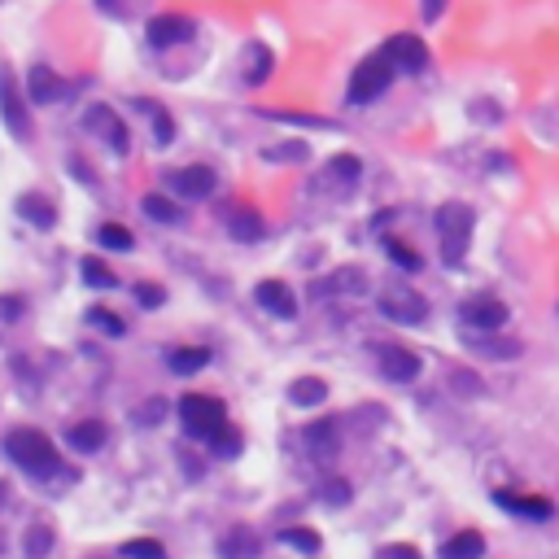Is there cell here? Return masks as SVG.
Listing matches in <instances>:
<instances>
[{"instance_id": "cell-4", "label": "cell", "mask_w": 559, "mask_h": 559, "mask_svg": "<svg viewBox=\"0 0 559 559\" xmlns=\"http://www.w3.org/2000/svg\"><path fill=\"white\" fill-rule=\"evenodd\" d=\"M389 83H394V62H389L385 53L367 57V62H359V66H354V75H350V101L367 105V101L385 97Z\"/></svg>"}, {"instance_id": "cell-31", "label": "cell", "mask_w": 559, "mask_h": 559, "mask_svg": "<svg viewBox=\"0 0 559 559\" xmlns=\"http://www.w3.org/2000/svg\"><path fill=\"white\" fill-rule=\"evenodd\" d=\"M97 241H101L105 249H118V254L136 245V241H132V232H127L123 223H101V228H97Z\"/></svg>"}, {"instance_id": "cell-5", "label": "cell", "mask_w": 559, "mask_h": 559, "mask_svg": "<svg viewBox=\"0 0 559 559\" xmlns=\"http://www.w3.org/2000/svg\"><path fill=\"white\" fill-rule=\"evenodd\" d=\"M380 315L394 319V324H424L428 302L411 289V284L398 280V284H385V293H380Z\"/></svg>"}, {"instance_id": "cell-27", "label": "cell", "mask_w": 559, "mask_h": 559, "mask_svg": "<svg viewBox=\"0 0 559 559\" xmlns=\"http://www.w3.org/2000/svg\"><path fill=\"white\" fill-rule=\"evenodd\" d=\"M136 110L153 118V136H158V145H171V140H175V123H171V114H166L158 101H149V97H145V101H136Z\"/></svg>"}, {"instance_id": "cell-36", "label": "cell", "mask_w": 559, "mask_h": 559, "mask_svg": "<svg viewBox=\"0 0 559 559\" xmlns=\"http://www.w3.org/2000/svg\"><path fill=\"white\" fill-rule=\"evenodd\" d=\"M385 254L394 258V263L402 267V271H420L424 263H420V254H415V249H407L402 241H385Z\"/></svg>"}, {"instance_id": "cell-33", "label": "cell", "mask_w": 559, "mask_h": 559, "mask_svg": "<svg viewBox=\"0 0 559 559\" xmlns=\"http://www.w3.org/2000/svg\"><path fill=\"white\" fill-rule=\"evenodd\" d=\"M123 555L127 559H166V546L153 538H132V542H123Z\"/></svg>"}, {"instance_id": "cell-22", "label": "cell", "mask_w": 559, "mask_h": 559, "mask_svg": "<svg viewBox=\"0 0 559 559\" xmlns=\"http://www.w3.org/2000/svg\"><path fill=\"white\" fill-rule=\"evenodd\" d=\"M70 446L83 450V455H92V450H101L105 446V424L101 420H79V424H70Z\"/></svg>"}, {"instance_id": "cell-41", "label": "cell", "mask_w": 559, "mask_h": 559, "mask_svg": "<svg viewBox=\"0 0 559 559\" xmlns=\"http://www.w3.org/2000/svg\"><path fill=\"white\" fill-rule=\"evenodd\" d=\"M22 311H27V302H22V297H0V324H14Z\"/></svg>"}, {"instance_id": "cell-10", "label": "cell", "mask_w": 559, "mask_h": 559, "mask_svg": "<svg viewBox=\"0 0 559 559\" xmlns=\"http://www.w3.org/2000/svg\"><path fill=\"white\" fill-rule=\"evenodd\" d=\"M145 35L153 49H175V44H184L188 35H193V18L184 14H158L145 22Z\"/></svg>"}, {"instance_id": "cell-25", "label": "cell", "mask_w": 559, "mask_h": 559, "mask_svg": "<svg viewBox=\"0 0 559 559\" xmlns=\"http://www.w3.org/2000/svg\"><path fill=\"white\" fill-rule=\"evenodd\" d=\"M140 210H145L153 223H184V210L175 206L171 197H162V193H145L140 197Z\"/></svg>"}, {"instance_id": "cell-18", "label": "cell", "mask_w": 559, "mask_h": 559, "mask_svg": "<svg viewBox=\"0 0 559 559\" xmlns=\"http://www.w3.org/2000/svg\"><path fill=\"white\" fill-rule=\"evenodd\" d=\"M228 232L236 236V241H258V236L267 232V223H263V214H258L254 206H232V214H228Z\"/></svg>"}, {"instance_id": "cell-40", "label": "cell", "mask_w": 559, "mask_h": 559, "mask_svg": "<svg viewBox=\"0 0 559 559\" xmlns=\"http://www.w3.org/2000/svg\"><path fill=\"white\" fill-rule=\"evenodd\" d=\"M324 503L346 507V503H350V485H346V481H328V485H324Z\"/></svg>"}, {"instance_id": "cell-26", "label": "cell", "mask_w": 559, "mask_h": 559, "mask_svg": "<svg viewBox=\"0 0 559 559\" xmlns=\"http://www.w3.org/2000/svg\"><path fill=\"white\" fill-rule=\"evenodd\" d=\"M324 175H332L341 188H354V184H359V175H363V162L354 158V153H337V158L324 166Z\"/></svg>"}, {"instance_id": "cell-29", "label": "cell", "mask_w": 559, "mask_h": 559, "mask_svg": "<svg viewBox=\"0 0 559 559\" xmlns=\"http://www.w3.org/2000/svg\"><path fill=\"white\" fill-rule=\"evenodd\" d=\"M241 433H236V428L228 424V428H219V433H214L210 437V455H219V459H236V455H241Z\"/></svg>"}, {"instance_id": "cell-11", "label": "cell", "mask_w": 559, "mask_h": 559, "mask_svg": "<svg viewBox=\"0 0 559 559\" xmlns=\"http://www.w3.org/2000/svg\"><path fill=\"white\" fill-rule=\"evenodd\" d=\"M83 123H88L97 136H105V140H110V149H114V153H127V149H132V136H127L123 118H118V114L110 110V105H92Z\"/></svg>"}, {"instance_id": "cell-21", "label": "cell", "mask_w": 559, "mask_h": 559, "mask_svg": "<svg viewBox=\"0 0 559 559\" xmlns=\"http://www.w3.org/2000/svg\"><path fill=\"white\" fill-rule=\"evenodd\" d=\"M481 555H485V538L477 529H463L442 542V559H481Z\"/></svg>"}, {"instance_id": "cell-45", "label": "cell", "mask_w": 559, "mask_h": 559, "mask_svg": "<svg viewBox=\"0 0 559 559\" xmlns=\"http://www.w3.org/2000/svg\"><path fill=\"white\" fill-rule=\"evenodd\" d=\"M97 5H114V0H97Z\"/></svg>"}, {"instance_id": "cell-37", "label": "cell", "mask_w": 559, "mask_h": 559, "mask_svg": "<svg viewBox=\"0 0 559 559\" xmlns=\"http://www.w3.org/2000/svg\"><path fill=\"white\" fill-rule=\"evenodd\" d=\"M328 289H332V293H363V271H359V267H346V271H337Z\"/></svg>"}, {"instance_id": "cell-19", "label": "cell", "mask_w": 559, "mask_h": 559, "mask_svg": "<svg viewBox=\"0 0 559 559\" xmlns=\"http://www.w3.org/2000/svg\"><path fill=\"white\" fill-rule=\"evenodd\" d=\"M306 446L315 450L319 459H328V455H337V446H341V433H337V420H315V424H306Z\"/></svg>"}, {"instance_id": "cell-32", "label": "cell", "mask_w": 559, "mask_h": 559, "mask_svg": "<svg viewBox=\"0 0 559 559\" xmlns=\"http://www.w3.org/2000/svg\"><path fill=\"white\" fill-rule=\"evenodd\" d=\"M280 542H284V546H293V551H306V555H319V546H324L315 529H284V533H280Z\"/></svg>"}, {"instance_id": "cell-7", "label": "cell", "mask_w": 559, "mask_h": 559, "mask_svg": "<svg viewBox=\"0 0 559 559\" xmlns=\"http://www.w3.org/2000/svg\"><path fill=\"white\" fill-rule=\"evenodd\" d=\"M394 62V70H407V75H420V70L428 66V49H424V40L420 35H411V31H402V35H389V44L380 49Z\"/></svg>"}, {"instance_id": "cell-1", "label": "cell", "mask_w": 559, "mask_h": 559, "mask_svg": "<svg viewBox=\"0 0 559 559\" xmlns=\"http://www.w3.org/2000/svg\"><path fill=\"white\" fill-rule=\"evenodd\" d=\"M5 455L14 459L22 472H31V477H53V472L62 468L53 442L40 433V428H14V433L5 437Z\"/></svg>"}, {"instance_id": "cell-23", "label": "cell", "mask_w": 559, "mask_h": 559, "mask_svg": "<svg viewBox=\"0 0 559 559\" xmlns=\"http://www.w3.org/2000/svg\"><path fill=\"white\" fill-rule=\"evenodd\" d=\"M210 363V350L206 346H184V350H171L166 354V367H171L175 376H193L201 367Z\"/></svg>"}, {"instance_id": "cell-8", "label": "cell", "mask_w": 559, "mask_h": 559, "mask_svg": "<svg viewBox=\"0 0 559 559\" xmlns=\"http://www.w3.org/2000/svg\"><path fill=\"white\" fill-rule=\"evenodd\" d=\"M459 319L472 332H494L507 324V306L498 302V297H468V302L459 306Z\"/></svg>"}, {"instance_id": "cell-16", "label": "cell", "mask_w": 559, "mask_h": 559, "mask_svg": "<svg viewBox=\"0 0 559 559\" xmlns=\"http://www.w3.org/2000/svg\"><path fill=\"white\" fill-rule=\"evenodd\" d=\"M27 92H31V105H49L57 97H66V83L53 75L49 66H31V75H27Z\"/></svg>"}, {"instance_id": "cell-6", "label": "cell", "mask_w": 559, "mask_h": 559, "mask_svg": "<svg viewBox=\"0 0 559 559\" xmlns=\"http://www.w3.org/2000/svg\"><path fill=\"white\" fill-rule=\"evenodd\" d=\"M0 118H5V127L14 132L18 140L31 136V110H27V97L18 92V79L9 75V70H0Z\"/></svg>"}, {"instance_id": "cell-15", "label": "cell", "mask_w": 559, "mask_h": 559, "mask_svg": "<svg viewBox=\"0 0 559 559\" xmlns=\"http://www.w3.org/2000/svg\"><path fill=\"white\" fill-rule=\"evenodd\" d=\"M271 70H276V57H271L267 44H245V53H241V79L249 83V88H258V83H267L271 79Z\"/></svg>"}, {"instance_id": "cell-12", "label": "cell", "mask_w": 559, "mask_h": 559, "mask_svg": "<svg viewBox=\"0 0 559 559\" xmlns=\"http://www.w3.org/2000/svg\"><path fill=\"white\" fill-rule=\"evenodd\" d=\"M494 503L503 511H516L525 520H551L555 516V503L542 494H516V490H494Z\"/></svg>"}, {"instance_id": "cell-9", "label": "cell", "mask_w": 559, "mask_h": 559, "mask_svg": "<svg viewBox=\"0 0 559 559\" xmlns=\"http://www.w3.org/2000/svg\"><path fill=\"white\" fill-rule=\"evenodd\" d=\"M214 171L210 166H184V171H166V188L171 193H180L188 201H201V197H210L214 193Z\"/></svg>"}, {"instance_id": "cell-2", "label": "cell", "mask_w": 559, "mask_h": 559, "mask_svg": "<svg viewBox=\"0 0 559 559\" xmlns=\"http://www.w3.org/2000/svg\"><path fill=\"white\" fill-rule=\"evenodd\" d=\"M433 228H437V241H442V258H446V263H463L468 241H472V228H477L472 210L463 206V201H446V206L433 214Z\"/></svg>"}, {"instance_id": "cell-24", "label": "cell", "mask_w": 559, "mask_h": 559, "mask_svg": "<svg viewBox=\"0 0 559 559\" xmlns=\"http://www.w3.org/2000/svg\"><path fill=\"white\" fill-rule=\"evenodd\" d=\"M324 398H328V385L319 376H302V380H293V389H289L293 407H319Z\"/></svg>"}, {"instance_id": "cell-3", "label": "cell", "mask_w": 559, "mask_h": 559, "mask_svg": "<svg viewBox=\"0 0 559 559\" xmlns=\"http://www.w3.org/2000/svg\"><path fill=\"white\" fill-rule=\"evenodd\" d=\"M180 424H184L188 437H201V442H210L219 428H228V411H223L219 398L184 394V398H180Z\"/></svg>"}, {"instance_id": "cell-17", "label": "cell", "mask_w": 559, "mask_h": 559, "mask_svg": "<svg viewBox=\"0 0 559 559\" xmlns=\"http://www.w3.org/2000/svg\"><path fill=\"white\" fill-rule=\"evenodd\" d=\"M18 214L27 223H35L40 232H49V228H57V206L49 197H40V193H22L18 197Z\"/></svg>"}, {"instance_id": "cell-35", "label": "cell", "mask_w": 559, "mask_h": 559, "mask_svg": "<svg viewBox=\"0 0 559 559\" xmlns=\"http://www.w3.org/2000/svg\"><path fill=\"white\" fill-rule=\"evenodd\" d=\"M263 118H276V123H293V127H337L332 118H319V114H280V110H263Z\"/></svg>"}, {"instance_id": "cell-42", "label": "cell", "mask_w": 559, "mask_h": 559, "mask_svg": "<svg viewBox=\"0 0 559 559\" xmlns=\"http://www.w3.org/2000/svg\"><path fill=\"white\" fill-rule=\"evenodd\" d=\"M380 559H420V551H415V546H385V551H380Z\"/></svg>"}, {"instance_id": "cell-44", "label": "cell", "mask_w": 559, "mask_h": 559, "mask_svg": "<svg viewBox=\"0 0 559 559\" xmlns=\"http://www.w3.org/2000/svg\"><path fill=\"white\" fill-rule=\"evenodd\" d=\"M5 498H9V485H5V481H0V503H5Z\"/></svg>"}, {"instance_id": "cell-39", "label": "cell", "mask_w": 559, "mask_h": 559, "mask_svg": "<svg viewBox=\"0 0 559 559\" xmlns=\"http://www.w3.org/2000/svg\"><path fill=\"white\" fill-rule=\"evenodd\" d=\"M136 302L153 311V306H162V302H166V289H158V284H136Z\"/></svg>"}, {"instance_id": "cell-20", "label": "cell", "mask_w": 559, "mask_h": 559, "mask_svg": "<svg viewBox=\"0 0 559 559\" xmlns=\"http://www.w3.org/2000/svg\"><path fill=\"white\" fill-rule=\"evenodd\" d=\"M258 551H263V546H258V538L245 525L228 529V533H223V542H219V555L223 559H258Z\"/></svg>"}, {"instance_id": "cell-38", "label": "cell", "mask_w": 559, "mask_h": 559, "mask_svg": "<svg viewBox=\"0 0 559 559\" xmlns=\"http://www.w3.org/2000/svg\"><path fill=\"white\" fill-rule=\"evenodd\" d=\"M88 319H92V324H97V328H105V332H110V337H123V319H118L114 311H105V306H92V311H88Z\"/></svg>"}, {"instance_id": "cell-14", "label": "cell", "mask_w": 559, "mask_h": 559, "mask_svg": "<svg viewBox=\"0 0 559 559\" xmlns=\"http://www.w3.org/2000/svg\"><path fill=\"white\" fill-rule=\"evenodd\" d=\"M254 302L263 306V311H271L276 319H297V297L284 280H263L254 289Z\"/></svg>"}, {"instance_id": "cell-34", "label": "cell", "mask_w": 559, "mask_h": 559, "mask_svg": "<svg viewBox=\"0 0 559 559\" xmlns=\"http://www.w3.org/2000/svg\"><path fill=\"white\" fill-rule=\"evenodd\" d=\"M263 158L267 162H306V158H311V149H306L302 140H293V145H271V149H263Z\"/></svg>"}, {"instance_id": "cell-43", "label": "cell", "mask_w": 559, "mask_h": 559, "mask_svg": "<svg viewBox=\"0 0 559 559\" xmlns=\"http://www.w3.org/2000/svg\"><path fill=\"white\" fill-rule=\"evenodd\" d=\"M442 9H446V0H424V18H428V22L442 18Z\"/></svg>"}, {"instance_id": "cell-30", "label": "cell", "mask_w": 559, "mask_h": 559, "mask_svg": "<svg viewBox=\"0 0 559 559\" xmlns=\"http://www.w3.org/2000/svg\"><path fill=\"white\" fill-rule=\"evenodd\" d=\"M49 551H53V525H44V520H40V525L27 529V555L31 559H44Z\"/></svg>"}, {"instance_id": "cell-28", "label": "cell", "mask_w": 559, "mask_h": 559, "mask_svg": "<svg viewBox=\"0 0 559 559\" xmlns=\"http://www.w3.org/2000/svg\"><path fill=\"white\" fill-rule=\"evenodd\" d=\"M79 271H83V280H88L92 289H114V284H118V280H114V271L105 267L97 254H88V258H83V263H79Z\"/></svg>"}, {"instance_id": "cell-13", "label": "cell", "mask_w": 559, "mask_h": 559, "mask_svg": "<svg viewBox=\"0 0 559 559\" xmlns=\"http://www.w3.org/2000/svg\"><path fill=\"white\" fill-rule=\"evenodd\" d=\"M376 359H380V372H385L389 380H398V385H407V380L420 376V354L407 350V346H380Z\"/></svg>"}]
</instances>
